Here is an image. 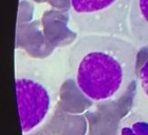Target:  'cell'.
I'll return each instance as SVG.
<instances>
[{
  "label": "cell",
  "instance_id": "obj_6",
  "mask_svg": "<svg viewBox=\"0 0 148 135\" xmlns=\"http://www.w3.org/2000/svg\"><path fill=\"white\" fill-rule=\"evenodd\" d=\"M116 135H148V119L132 110L119 122Z\"/></svg>",
  "mask_w": 148,
  "mask_h": 135
},
{
  "label": "cell",
  "instance_id": "obj_2",
  "mask_svg": "<svg viewBox=\"0 0 148 135\" xmlns=\"http://www.w3.org/2000/svg\"><path fill=\"white\" fill-rule=\"evenodd\" d=\"M130 0H70V16L82 35H110L131 39Z\"/></svg>",
  "mask_w": 148,
  "mask_h": 135
},
{
  "label": "cell",
  "instance_id": "obj_5",
  "mask_svg": "<svg viewBox=\"0 0 148 135\" xmlns=\"http://www.w3.org/2000/svg\"><path fill=\"white\" fill-rule=\"evenodd\" d=\"M133 110L148 119V59L142 66L136 78Z\"/></svg>",
  "mask_w": 148,
  "mask_h": 135
},
{
  "label": "cell",
  "instance_id": "obj_4",
  "mask_svg": "<svg viewBox=\"0 0 148 135\" xmlns=\"http://www.w3.org/2000/svg\"><path fill=\"white\" fill-rule=\"evenodd\" d=\"M131 40L138 48H148V0H130Z\"/></svg>",
  "mask_w": 148,
  "mask_h": 135
},
{
  "label": "cell",
  "instance_id": "obj_1",
  "mask_svg": "<svg viewBox=\"0 0 148 135\" xmlns=\"http://www.w3.org/2000/svg\"><path fill=\"white\" fill-rule=\"evenodd\" d=\"M138 48L131 39L82 35L71 47L69 67L78 89L93 103L117 101L136 80Z\"/></svg>",
  "mask_w": 148,
  "mask_h": 135
},
{
  "label": "cell",
  "instance_id": "obj_3",
  "mask_svg": "<svg viewBox=\"0 0 148 135\" xmlns=\"http://www.w3.org/2000/svg\"><path fill=\"white\" fill-rule=\"evenodd\" d=\"M15 82L21 130L26 134L46 120L53 105L52 94L46 84L31 76H16Z\"/></svg>",
  "mask_w": 148,
  "mask_h": 135
}]
</instances>
